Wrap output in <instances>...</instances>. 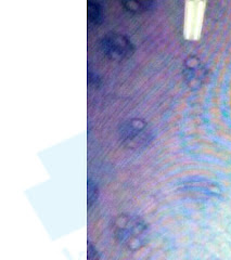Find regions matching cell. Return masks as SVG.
I'll list each match as a JSON object with an SVG mask.
<instances>
[{"mask_svg": "<svg viewBox=\"0 0 231 260\" xmlns=\"http://www.w3.org/2000/svg\"><path fill=\"white\" fill-rule=\"evenodd\" d=\"M115 240L130 251L141 249L149 241V225L135 214H120L112 222Z\"/></svg>", "mask_w": 231, "mask_h": 260, "instance_id": "cell-1", "label": "cell"}, {"mask_svg": "<svg viewBox=\"0 0 231 260\" xmlns=\"http://www.w3.org/2000/svg\"><path fill=\"white\" fill-rule=\"evenodd\" d=\"M153 132L149 124L142 118H129L119 126L121 144L128 150L139 151L147 148L153 140Z\"/></svg>", "mask_w": 231, "mask_h": 260, "instance_id": "cell-2", "label": "cell"}, {"mask_svg": "<svg viewBox=\"0 0 231 260\" xmlns=\"http://www.w3.org/2000/svg\"><path fill=\"white\" fill-rule=\"evenodd\" d=\"M100 50L106 58L113 61H123L135 53L133 42L121 32H108L99 43Z\"/></svg>", "mask_w": 231, "mask_h": 260, "instance_id": "cell-3", "label": "cell"}, {"mask_svg": "<svg viewBox=\"0 0 231 260\" xmlns=\"http://www.w3.org/2000/svg\"><path fill=\"white\" fill-rule=\"evenodd\" d=\"M183 190L196 199L218 198L220 194V189L216 183L202 178L189 179L184 182Z\"/></svg>", "mask_w": 231, "mask_h": 260, "instance_id": "cell-4", "label": "cell"}, {"mask_svg": "<svg viewBox=\"0 0 231 260\" xmlns=\"http://www.w3.org/2000/svg\"><path fill=\"white\" fill-rule=\"evenodd\" d=\"M205 71L200 60L196 56H190L185 63L186 79L190 85H199L200 80L204 78Z\"/></svg>", "mask_w": 231, "mask_h": 260, "instance_id": "cell-5", "label": "cell"}, {"mask_svg": "<svg viewBox=\"0 0 231 260\" xmlns=\"http://www.w3.org/2000/svg\"><path fill=\"white\" fill-rule=\"evenodd\" d=\"M121 5L124 7V9L126 11L134 13V14H139V13H143L152 10L155 3L151 2V0H148V2H136V0H127V2H122Z\"/></svg>", "mask_w": 231, "mask_h": 260, "instance_id": "cell-6", "label": "cell"}, {"mask_svg": "<svg viewBox=\"0 0 231 260\" xmlns=\"http://www.w3.org/2000/svg\"><path fill=\"white\" fill-rule=\"evenodd\" d=\"M88 18L89 22L94 25H99L104 20V11L100 3L89 2L88 3Z\"/></svg>", "mask_w": 231, "mask_h": 260, "instance_id": "cell-7", "label": "cell"}, {"mask_svg": "<svg viewBox=\"0 0 231 260\" xmlns=\"http://www.w3.org/2000/svg\"><path fill=\"white\" fill-rule=\"evenodd\" d=\"M98 195H99V191H98V186L97 184L88 179V184H87V203H88V207H92L95 203L98 200Z\"/></svg>", "mask_w": 231, "mask_h": 260, "instance_id": "cell-8", "label": "cell"}, {"mask_svg": "<svg viewBox=\"0 0 231 260\" xmlns=\"http://www.w3.org/2000/svg\"><path fill=\"white\" fill-rule=\"evenodd\" d=\"M87 259L88 260H99L100 259V254L97 250L96 246L92 242H88V247H87Z\"/></svg>", "mask_w": 231, "mask_h": 260, "instance_id": "cell-9", "label": "cell"}]
</instances>
